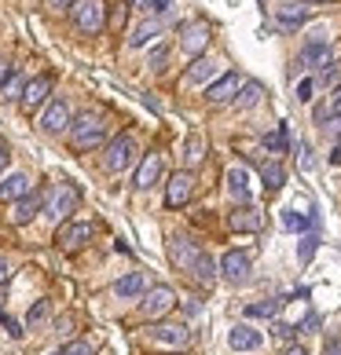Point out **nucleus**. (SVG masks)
<instances>
[{
    "instance_id": "1",
    "label": "nucleus",
    "mask_w": 341,
    "mask_h": 355,
    "mask_svg": "<svg viewBox=\"0 0 341 355\" xmlns=\"http://www.w3.org/2000/svg\"><path fill=\"white\" fill-rule=\"evenodd\" d=\"M77 202H81V191L74 187V183H56L51 187V194H48V202H44V216L51 220V223H63V220H70V213L77 209Z\"/></svg>"
},
{
    "instance_id": "2",
    "label": "nucleus",
    "mask_w": 341,
    "mask_h": 355,
    "mask_svg": "<svg viewBox=\"0 0 341 355\" xmlns=\"http://www.w3.org/2000/svg\"><path fill=\"white\" fill-rule=\"evenodd\" d=\"M107 139V128H103L99 117H77V121L70 125V143H74V150H96L99 143Z\"/></svg>"
},
{
    "instance_id": "3",
    "label": "nucleus",
    "mask_w": 341,
    "mask_h": 355,
    "mask_svg": "<svg viewBox=\"0 0 341 355\" xmlns=\"http://www.w3.org/2000/svg\"><path fill=\"white\" fill-rule=\"evenodd\" d=\"M74 26L81 33H99L107 26V0H77L74 4Z\"/></svg>"
},
{
    "instance_id": "4",
    "label": "nucleus",
    "mask_w": 341,
    "mask_h": 355,
    "mask_svg": "<svg viewBox=\"0 0 341 355\" xmlns=\"http://www.w3.org/2000/svg\"><path fill=\"white\" fill-rule=\"evenodd\" d=\"M136 162V139L122 132L107 143V154H103V165H107V173H125L128 165Z\"/></svg>"
},
{
    "instance_id": "5",
    "label": "nucleus",
    "mask_w": 341,
    "mask_h": 355,
    "mask_svg": "<svg viewBox=\"0 0 341 355\" xmlns=\"http://www.w3.org/2000/svg\"><path fill=\"white\" fill-rule=\"evenodd\" d=\"M173 304H176L173 289H169V286H154V289H147V297H143L140 315H143V319H162L165 311H173Z\"/></svg>"
},
{
    "instance_id": "6",
    "label": "nucleus",
    "mask_w": 341,
    "mask_h": 355,
    "mask_svg": "<svg viewBox=\"0 0 341 355\" xmlns=\"http://www.w3.org/2000/svg\"><path fill=\"white\" fill-rule=\"evenodd\" d=\"M48 96H51V73H41V77H33V81L26 85L19 107H22L26 114H37V110L48 103Z\"/></svg>"
},
{
    "instance_id": "7",
    "label": "nucleus",
    "mask_w": 341,
    "mask_h": 355,
    "mask_svg": "<svg viewBox=\"0 0 341 355\" xmlns=\"http://www.w3.org/2000/svg\"><path fill=\"white\" fill-rule=\"evenodd\" d=\"M220 275L231 282V286H239L250 279V253H242V249H228L224 257H220Z\"/></svg>"
},
{
    "instance_id": "8",
    "label": "nucleus",
    "mask_w": 341,
    "mask_h": 355,
    "mask_svg": "<svg viewBox=\"0 0 341 355\" xmlns=\"http://www.w3.org/2000/svg\"><path fill=\"white\" fill-rule=\"evenodd\" d=\"M202 253H206V249H199L191 239H173V242H169V260H173L180 271H188V275H191L194 264L202 260Z\"/></svg>"
},
{
    "instance_id": "9",
    "label": "nucleus",
    "mask_w": 341,
    "mask_h": 355,
    "mask_svg": "<svg viewBox=\"0 0 341 355\" xmlns=\"http://www.w3.org/2000/svg\"><path fill=\"white\" fill-rule=\"evenodd\" d=\"M88 234H92V223L85 220H77V223H63L59 234H56V245L63 249V253H77L85 242H88Z\"/></svg>"
},
{
    "instance_id": "10",
    "label": "nucleus",
    "mask_w": 341,
    "mask_h": 355,
    "mask_svg": "<svg viewBox=\"0 0 341 355\" xmlns=\"http://www.w3.org/2000/svg\"><path fill=\"white\" fill-rule=\"evenodd\" d=\"M41 132H48V136H56V132H63V128H70V107L63 99H51L48 107H44V114H41Z\"/></svg>"
},
{
    "instance_id": "11",
    "label": "nucleus",
    "mask_w": 341,
    "mask_h": 355,
    "mask_svg": "<svg viewBox=\"0 0 341 355\" xmlns=\"http://www.w3.org/2000/svg\"><path fill=\"white\" fill-rule=\"evenodd\" d=\"M191 194H194V176L191 173H173V180H169V187H165V205L180 209V205L191 202Z\"/></svg>"
},
{
    "instance_id": "12",
    "label": "nucleus",
    "mask_w": 341,
    "mask_h": 355,
    "mask_svg": "<svg viewBox=\"0 0 341 355\" xmlns=\"http://www.w3.org/2000/svg\"><path fill=\"white\" fill-rule=\"evenodd\" d=\"M297 67H331V44H326L323 41V37H312V41L305 44V48H301V59H297Z\"/></svg>"
},
{
    "instance_id": "13",
    "label": "nucleus",
    "mask_w": 341,
    "mask_h": 355,
    "mask_svg": "<svg viewBox=\"0 0 341 355\" xmlns=\"http://www.w3.org/2000/svg\"><path fill=\"white\" fill-rule=\"evenodd\" d=\"M242 92V77L239 73H224V77H217L213 85L206 88V99L209 103H228V99H235Z\"/></svg>"
},
{
    "instance_id": "14",
    "label": "nucleus",
    "mask_w": 341,
    "mask_h": 355,
    "mask_svg": "<svg viewBox=\"0 0 341 355\" xmlns=\"http://www.w3.org/2000/svg\"><path fill=\"white\" fill-rule=\"evenodd\" d=\"M228 223H231V231L257 234L260 227H265V213H260V209H253V205H239V209L228 216Z\"/></svg>"
},
{
    "instance_id": "15",
    "label": "nucleus",
    "mask_w": 341,
    "mask_h": 355,
    "mask_svg": "<svg viewBox=\"0 0 341 355\" xmlns=\"http://www.w3.org/2000/svg\"><path fill=\"white\" fill-rule=\"evenodd\" d=\"M37 213H44V191L41 187H33L26 198L15 202V213H11V223H30Z\"/></svg>"
},
{
    "instance_id": "16",
    "label": "nucleus",
    "mask_w": 341,
    "mask_h": 355,
    "mask_svg": "<svg viewBox=\"0 0 341 355\" xmlns=\"http://www.w3.org/2000/svg\"><path fill=\"white\" fill-rule=\"evenodd\" d=\"M228 194H231L239 205H250V173H246L242 165L228 168Z\"/></svg>"
},
{
    "instance_id": "17",
    "label": "nucleus",
    "mask_w": 341,
    "mask_h": 355,
    "mask_svg": "<svg viewBox=\"0 0 341 355\" xmlns=\"http://www.w3.org/2000/svg\"><path fill=\"white\" fill-rule=\"evenodd\" d=\"M209 44V26L206 22H194V26H188V30H183V41H180V48L188 51V55H194L199 59V51Z\"/></svg>"
},
{
    "instance_id": "18",
    "label": "nucleus",
    "mask_w": 341,
    "mask_h": 355,
    "mask_svg": "<svg viewBox=\"0 0 341 355\" xmlns=\"http://www.w3.org/2000/svg\"><path fill=\"white\" fill-rule=\"evenodd\" d=\"M260 340H265V337H260L257 330H253V326H235V330L228 334V345L235 348V352H253V348H260Z\"/></svg>"
},
{
    "instance_id": "19",
    "label": "nucleus",
    "mask_w": 341,
    "mask_h": 355,
    "mask_svg": "<svg viewBox=\"0 0 341 355\" xmlns=\"http://www.w3.org/2000/svg\"><path fill=\"white\" fill-rule=\"evenodd\" d=\"M158 176H162V157H158V154H147V157L140 162L133 183H136L140 191H147V187H154V180H158Z\"/></svg>"
},
{
    "instance_id": "20",
    "label": "nucleus",
    "mask_w": 341,
    "mask_h": 355,
    "mask_svg": "<svg viewBox=\"0 0 341 355\" xmlns=\"http://www.w3.org/2000/svg\"><path fill=\"white\" fill-rule=\"evenodd\" d=\"M308 15H312L308 4H283L279 11H275V19H279L283 30H297L301 22H308Z\"/></svg>"
},
{
    "instance_id": "21",
    "label": "nucleus",
    "mask_w": 341,
    "mask_h": 355,
    "mask_svg": "<svg viewBox=\"0 0 341 355\" xmlns=\"http://www.w3.org/2000/svg\"><path fill=\"white\" fill-rule=\"evenodd\" d=\"M33 187H30V176H22V173H15V176H8L4 183H0V202H19V198H26Z\"/></svg>"
},
{
    "instance_id": "22",
    "label": "nucleus",
    "mask_w": 341,
    "mask_h": 355,
    "mask_svg": "<svg viewBox=\"0 0 341 355\" xmlns=\"http://www.w3.org/2000/svg\"><path fill=\"white\" fill-rule=\"evenodd\" d=\"M154 340H162V345H176V348H183V345H188V340H191V330H188V326H173V322H165V326H154Z\"/></svg>"
},
{
    "instance_id": "23",
    "label": "nucleus",
    "mask_w": 341,
    "mask_h": 355,
    "mask_svg": "<svg viewBox=\"0 0 341 355\" xmlns=\"http://www.w3.org/2000/svg\"><path fill=\"white\" fill-rule=\"evenodd\" d=\"M143 289H147V279H143V271H128L125 279H117L114 293L122 297V300H128V297H140Z\"/></svg>"
},
{
    "instance_id": "24",
    "label": "nucleus",
    "mask_w": 341,
    "mask_h": 355,
    "mask_svg": "<svg viewBox=\"0 0 341 355\" xmlns=\"http://www.w3.org/2000/svg\"><path fill=\"white\" fill-rule=\"evenodd\" d=\"M162 30H165V26H162L158 19H151V22L136 26L133 37H128V44H133V48H147L151 41H158V37H162Z\"/></svg>"
},
{
    "instance_id": "25",
    "label": "nucleus",
    "mask_w": 341,
    "mask_h": 355,
    "mask_svg": "<svg viewBox=\"0 0 341 355\" xmlns=\"http://www.w3.org/2000/svg\"><path fill=\"white\" fill-rule=\"evenodd\" d=\"M213 73H217V62L199 55V59L191 62V70H188V77H183V81H188V85H202V81H209Z\"/></svg>"
},
{
    "instance_id": "26",
    "label": "nucleus",
    "mask_w": 341,
    "mask_h": 355,
    "mask_svg": "<svg viewBox=\"0 0 341 355\" xmlns=\"http://www.w3.org/2000/svg\"><path fill=\"white\" fill-rule=\"evenodd\" d=\"M260 180H265L268 191H279L283 183H286V168L279 162H265V165H260Z\"/></svg>"
},
{
    "instance_id": "27",
    "label": "nucleus",
    "mask_w": 341,
    "mask_h": 355,
    "mask_svg": "<svg viewBox=\"0 0 341 355\" xmlns=\"http://www.w3.org/2000/svg\"><path fill=\"white\" fill-rule=\"evenodd\" d=\"M326 117H341V85L331 92V96H326L323 107H316V121H319V125L326 121Z\"/></svg>"
},
{
    "instance_id": "28",
    "label": "nucleus",
    "mask_w": 341,
    "mask_h": 355,
    "mask_svg": "<svg viewBox=\"0 0 341 355\" xmlns=\"http://www.w3.org/2000/svg\"><path fill=\"white\" fill-rule=\"evenodd\" d=\"M26 85H30V81H26L22 73H11V81H8L4 88H0V99H8V103H19V99H22V92H26Z\"/></svg>"
},
{
    "instance_id": "29",
    "label": "nucleus",
    "mask_w": 341,
    "mask_h": 355,
    "mask_svg": "<svg viewBox=\"0 0 341 355\" xmlns=\"http://www.w3.org/2000/svg\"><path fill=\"white\" fill-rule=\"evenodd\" d=\"M283 227L286 231H308V227H316V216H297L294 209H286V213H283Z\"/></svg>"
},
{
    "instance_id": "30",
    "label": "nucleus",
    "mask_w": 341,
    "mask_h": 355,
    "mask_svg": "<svg viewBox=\"0 0 341 355\" xmlns=\"http://www.w3.org/2000/svg\"><path fill=\"white\" fill-rule=\"evenodd\" d=\"M183 157H188V165H199L206 157V139L202 136H188V147H183Z\"/></svg>"
},
{
    "instance_id": "31",
    "label": "nucleus",
    "mask_w": 341,
    "mask_h": 355,
    "mask_svg": "<svg viewBox=\"0 0 341 355\" xmlns=\"http://www.w3.org/2000/svg\"><path fill=\"white\" fill-rule=\"evenodd\" d=\"M275 311H279V300H260V304L246 308V315H250V319H272Z\"/></svg>"
},
{
    "instance_id": "32",
    "label": "nucleus",
    "mask_w": 341,
    "mask_h": 355,
    "mask_svg": "<svg viewBox=\"0 0 341 355\" xmlns=\"http://www.w3.org/2000/svg\"><path fill=\"white\" fill-rule=\"evenodd\" d=\"M257 99H260V85H257V81H246L242 92H239V107H242V110H250Z\"/></svg>"
},
{
    "instance_id": "33",
    "label": "nucleus",
    "mask_w": 341,
    "mask_h": 355,
    "mask_svg": "<svg viewBox=\"0 0 341 355\" xmlns=\"http://www.w3.org/2000/svg\"><path fill=\"white\" fill-rule=\"evenodd\" d=\"M265 147H268L272 154H283V150H286V125H279L275 132L265 136Z\"/></svg>"
},
{
    "instance_id": "34",
    "label": "nucleus",
    "mask_w": 341,
    "mask_h": 355,
    "mask_svg": "<svg viewBox=\"0 0 341 355\" xmlns=\"http://www.w3.org/2000/svg\"><path fill=\"white\" fill-rule=\"evenodd\" d=\"M316 245H319V239H316V234H305V239H301V249H297L301 264H308V260H312V253H316Z\"/></svg>"
},
{
    "instance_id": "35",
    "label": "nucleus",
    "mask_w": 341,
    "mask_h": 355,
    "mask_svg": "<svg viewBox=\"0 0 341 355\" xmlns=\"http://www.w3.org/2000/svg\"><path fill=\"white\" fill-rule=\"evenodd\" d=\"M48 311H51V308H48V300H37V304L30 308V315H26V322H30V326L44 322V319H48Z\"/></svg>"
},
{
    "instance_id": "36",
    "label": "nucleus",
    "mask_w": 341,
    "mask_h": 355,
    "mask_svg": "<svg viewBox=\"0 0 341 355\" xmlns=\"http://www.w3.org/2000/svg\"><path fill=\"white\" fill-rule=\"evenodd\" d=\"M92 352H96V348H92L88 340H74V345H67L59 355H92Z\"/></svg>"
},
{
    "instance_id": "37",
    "label": "nucleus",
    "mask_w": 341,
    "mask_h": 355,
    "mask_svg": "<svg viewBox=\"0 0 341 355\" xmlns=\"http://www.w3.org/2000/svg\"><path fill=\"white\" fill-rule=\"evenodd\" d=\"M312 92H316V81H308V77H305V81L297 85V103H312Z\"/></svg>"
},
{
    "instance_id": "38",
    "label": "nucleus",
    "mask_w": 341,
    "mask_h": 355,
    "mask_svg": "<svg viewBox=\"0 0 341 355\" xmlns=\"http://www.w3.org/2000/svg\"><path fill=\"white\" fill-rule=\"evenodd\" d=\"M165 55H169V48H154L151 55H147V62H151L154 70H162V62H165Z\"/></svg>"
},
{
    "instance_id": "39",
    "label": "nucleus",
    "mask_w": 341,
    "mask_h": 355,
    "mask_svg": "<svg viewBox=\"0 0 341 355\" xmlns=\"http://www.w3.org/2000/svg\"><path fill=\"white\" fill-rule=\"evenodd\" d=\"M0 326H4V330H8L11 337H22V326H19L15 319H8V315H0Z\"/></svg>"
},
{
    "instance_id": "40",
    "label": "nucleus",
    "mask_w": 341,
    "mask_h": 355,
    "mask_svg": "<svg viewBox=\"0 0 341 355\" xmlns=\"http://www.w3.org/2000/svg\"><path fill=\"white\" fill-rule=\"evenodd\" d=\"M323 355H341V337H331L323 345Z\"/></svg>"
},
{
    "instance_id": "41",
    "label": "nucleus",
    "mask_w": 341,
    "mask_h": 355,
    "mask_svg": "<svg viewBox=\"0 0 341 355\" xmlns=\"http://www.w3.org/2000/svg\"><path fill=\"white\" fill-rule=\"evenodd\" d=\"M319 81H323V85H334V81H338V67H334V62L319 73Z\"/></svg>"
},
{
    "instance_id": "42",
    "label": "nucleus",
    "mask_w": 341,
    "mask_h": 355,
    "mask_svg": "<svg viewBox=\"0 0 341 355\" xmlns=\"http://www.w3.org/2000/svg\"><path fill=\"white\" fill-rule=\"evenodd\" d=\"M11 81V62L8 59H0V88H4Z\"/></svg>"
},
{
    "instance_id": "43",
    "label": "nucleus",
    "mask_w": 341,
    "mask_h": 355,
    "mask_svg": "<svg viewBox=\"0 0 341 355\" xmlns=\"http://www.w3.org/2000/svg\"><path fill=\"white\" fill-rule=\"evenodd\" d=\"M77 0H48V8H56V11H74Z\"/></svg>"
},
{
    "instance_id": "44",
    "label": "nucleus",
    "mask_w": 341,
    "mask_h": 355,
    "mask_svg": "<svg viewBox=\"0 0 341 355\" xmlns=\"http://www.w3.org/2000/svg\"><path fill=\"white\" fill-rule=\"evenodd\" d=\"M275 337H279V340H290V337H294V326H283V322H279V326H275Z\"/></svg>"
},
{
    "instance_id": "45",
    "label": "nucleus",
    "mask_w": 341,
    "mask_h": 355,
    "mask_svg": "<svg viewBox=\"0 0 341 355\" xmlns=\"http://www.w3.org/2000/svg\"><path fill=\"white\" fill-rule=\"evenodd\" d=\"M133 8H140V11H151V15H154V0H133Z\"/></svg>"
},
{
    "instance_id": "46",
    "label": "nucleus",
    "mask_w": 341,
    "mask_h": 355,
    "mask_svg": "<svg viewBox=\"0 0 341 355\" xmlns=\"http://www.w3.org/2000/svg\"><path fill=\"white\" fill-rule=\"evenodd\" d=\"M316 326H319V319H316V315H308V319H305V326H301V330H305V334H312V330H316Z\"/></svg>"
},
{
    "instance_id": "47",
    "label": "nucleus",
    "mask_w": 341,
    "mask_h": 355,
    "mask_svg": "<svg viewBox=\"0 0 341 355\" xmlns=\"http://www.w3.org/2000/svg\"><path fill=\"white\" fill-rule=\"evenodd\" d=\"M8 157H11V154H8V143H4V139H0V168H4V165H8Z\"/></svg>"
},
{
    "instance_id": "48",
    "label": "nucleus",
    "mask_w": 341,
    "mask_h": 355,
    "mask_svg": "<svg viewBox=\"0 0 341 355\" xmlns=\"http://www.w3.org/2000/svg\"><path fill=\"white\" fill-rule=\"evenodd\" d=\"M169 11V0H154V15H165Z\"/></svg>"
},
{
    "instance_id": "49",
    "label": "nucleus",
    "mask_w": 341,
    "mask_h": 355,
    "mask_svg": "<svg viewBox=\"0 0 341 355\" xmlns=\"http://www.w3.org/2000/svg\"><path fill=\"white\" fill-rule=\"evenodd\" d=\"M331 165H341V147H334V150H331Z\"/></svg>"
},
{
    "instance_id": "50",
    "label": "nucleus",
    "mask_w": 341,
    "mask_h": 355,
    "mask_svg": "<svg viewBox=\"0 0 341 355\" xmlns=\"http://www.w3.org/2000/svg\"><path fill=\"white\" fill-rule=\"evenodd\" d=\"M286 355H308V352L301 348V345H294V348H286Z\"/></svg>"
},
{
    "instance_id": "51",
    "label": "nucleus",
    "mask_w": 341,
    "mask_h": 355,
    "mask_svg": "<svg viewBox=\"0 0 341 355\" xmlns=\"http://www.w3.org/2000/svg\"><path fill=\"white\" fill-rule=\"evenodd\" d=\"M8 279V260H0V282Z\"/></svg>"
},
{
    "instance_id": "52",
    "label": "nucleus",
    "mask_w": 341,
    "mask_h": 355,
    "mask_svg": "<svg viewBox=\"0 0 341 355\" xmlns=\"http://www.w3.org/2000/svg\"><path fill=\"white\" fill-rule=\"evenodd\" d=\"M338 147H341V143H338Z\"/></svg>"
}]
</instances>
